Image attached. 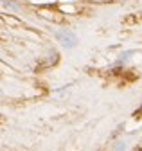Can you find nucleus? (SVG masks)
Returning <instances> with one entry per match:
<instances>
[{"label":"nucleus","mask_w":142,"mask_h":151,"mask_svg":"<svg viewBox=\"0 0 142 151\" xmlns=\"http://www.w3.org/2000/svg\"><path fill=\"white\" fill-rule=\"evenodd\" d=\"M56 38L65 45V47H74L76 43H77V38H76V34L74 32H70V31H65V32H58L56 34Z\"/></svg>","instance_id":"1"}]
</instances>
